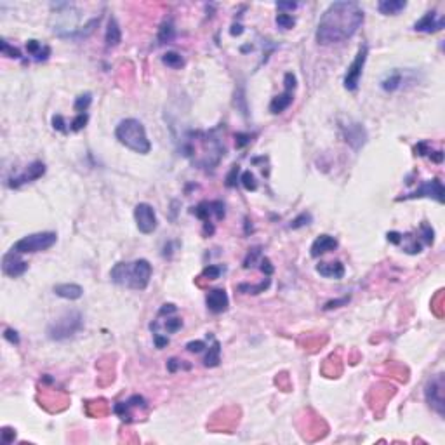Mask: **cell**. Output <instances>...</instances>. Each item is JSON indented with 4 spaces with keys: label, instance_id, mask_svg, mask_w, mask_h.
<instances>
[{
    "label": "cell",
    "instance_id": "25",
    "mask_svg": "<svg viewBox=\"0 0 445 445\" xmlns=\"http://www.w3.org/2000/svg\"><path fill=\"white\" fill-rule=\"evenodd\" d=\"M402 82H404L402 73H400V71H393V73H390V75L381 82V87H383L386 92H393V91H396V89H400Z\"/></svg>",
    "mask_w": 445,
    "mask_h": 445
},
{
    "label": "cell",
    "instance_id": "3",
    "mask_svg": "<svg viewBox=\"0 0 445 445\" xmlns=\"http://www.w3.org/2000/svg\"><path fill=\"white\" fill-rule=\"evenodd\" d=\"M115 137L120 145L129 148L134 153L146 155L151 151V143L146 136L145 125L137 118H124L118 122L115 129Z\"/></svg>",
    "mask_w": 445,
    "mask_h": 445
},
{
    "label": "cell",
    "instance_id": "10",
    "mask_svg": "<svg viewBox=\"0 0 445 445\" xmlns=\"http://www.w3.org/2000/svg\"><path fill=\"white\" fill-rule=\"evenodd\" d=\"M2 270L7 277L11 279H17L21 275H25L26 270H28V263L21 259V254L14 252L13 249L9 250L2 258Z\"/></svg>",
    "mask_w": 445,
    "mask_h": 445
},
{
    "label": "cell",
    "instance_id": "27",
    "mask_svg": "<svg viewBox=\"0 0 445 445\" xmlns=\"http://www.w3.org/2000/svg\"><path fill=\"white\" fill-rule=\"evenodd\" d=\"M91 103H92V94L91 92H83V94H80V96L75 99L73 110L77 112V115H79V113H85L89 106H91Z\"/></svg>",
    "mask_w": 445,
    "mask_h": 445
},
{
    "label": "cell",
    "instance_id": "44",
    "mask_svg": "<svg viewBox=\"0 0 445 445\" xmlns=\"http://www.w3.org/2000/svg\"><path fill=\"white\" fill-rule=\"evenodd\" d=\"M4 337L9 343H13V345H19V336H17V332L14 329H5Z\"/></svg>",
    "mask_w": 445,
    "mask_h": 445
},
{
    "label": "cell",
    "instance_id": "38",
    "mask_svg": "<svg viewBox=\"0 0 445 445\" xmlns=\"http://www.w3.org/2000/svg\"><path fill=\"white\" fill-rule=\"evenodd\" d=\"M296 75L292 73V71H287L285 73V77H283V87H285V91H292L294 92V89H296Z\"/></svg>",
    "mask_w": 445,
    "mask_h": 445
},
{
    "label": "cell",
    "instance_id": "15",
    "mask_svg": "<svg viewBox=\"0 0 445 445\" xmlns=\"http://www.w3.org/2000/svg\"><path fill=\"white\" fill-rule=\"evenodd\" d=\"M337 249V240L330 235H320L316 237L315 242L312 244V249H310V254L313 258H320L324 254L330 252V250H336Z\"/></svg>",
    "mask_w": 445,
    "mask_h": 445
},
{
    "label": "cell",
    "instance_id": "9",
    "mask_svg": "<svg viewBox=\"0 0 445 445\" xmlns=\"http://www.w3.org/2000/svg\"><path fill=\"white\" fill-rule=\"evenodd\" d=\"M134 219H136L137 230L143 235H150L157 230V214L155 209L146 202H141L134 207Z\"/></svg>",
    "mask_w": 445,
    "mask_h": 445
},
{
    "label": "cell",
    "instance_id": "53",
    "mask_svg": "<svg viewBox=\"0 0 445 445\" xmlns=\"http://www.w3.org/2000/svg\"><path fill=\"white\" fill-rule=\"evenodd\" d=\"M242 32H244V28H242V25H233L231 30H230V33L233 35V37H238V35H242Z\"/></svg>",
    "mask_w": 445,
    "mask_h": 445
},
{
    "label": "cell",
    "instance_id": "43",
    "mask_svg": "<svg viewBox=\"0 0 445 445\" xmlns=\"http://www.w3.org/2000/svg\"><path fill=\"white\" fill-rule=\"evenodd\" d=\"M65 118H63L61 115H54L52 116V127H54L56 131H61V132H68V129L65 127Z\"/></svg>",
    "mask_w": 445,
    "mask_h": 445
},
{
    "label": "cell",
    "instance_id": "51",
    "mask_svg": "<svg viewBox=\"0 0 445 445\" xmlns=\"http://www.w3.org/2000/svg\"><path fill=\"white\" fill-rule=\"evenodd\" d=\"M426 157H429L433 162H437V164H442V160H444V153H442V151H431L429 150V153L426 155Z\"/></svg>",
    "mask_w": 445,
    "mask_h": 445
},
{
    "label": "cell",
    "instance_id": "11",
    "mask_svg": "<svg viewBox=\"0 0 445 445\" xmlns=\"http://www.w3.org/2000/svg\"><path fill=\"white\" fill-rule=\"evenodd\" d=\"M44 174H46V164L44 162H33V164H30V165L26 167V171L23 172V174L9 179L7 186L9 188H21L23 184H26V183H33V181H37V179L42 178Z\"/></svg>",
    "mask_w": 445,
    "mask_h": 445
},
{
    "label": "cell",
    "instance_id": "39",
    "mask_svg": "<svg viewBox=\"0 0 445 445\" xmlns=\"http://www.w3.org/2000/svg\"><path fill=\"white\" fill-rule=\"evenodd\" d=\"M238 172H240V167L238 165H233L231 171H230V174L226 176V186L231 188L237 184V178H238Z\"/></svg>",
    "mask_w": 445,
    "mask_h": 445
},
{
    "label": "cell",
    "instance_id": "34",
    "mask_svg": "<svg viewBox=\"0 0 445 445\" xmlns=\"http://www.w3.org/2000/svg\"><path fill=\"white\" fill-rule=\"evenodd\" d=\"M261 256V249L259 247H256V249H250V252L247 254L246 261H244V268H250L254 266V263L258 261V258Z\"/></svg>",
    "mask_w": 445,
    "mask_h": 445
},
{
    "label": "cell",
    "instance_id": "6",
    "mask_svg": "<svg viewBox=\"0 0 445 445\" xmlns=\"http://www.w3.org/2000/svg\"><path fill=\"white\" fill-rule=\"evenodd\" d=\"M367 56H369V46L363 44L360 49H358L357 56H355L353 63L348 66V71L345 75V89L349 92H353L358 89L360 85V79H362V73H363V66H365V61H367Z\"/></svg>",
    "mask_w": 445,
    "mask_h": 445
},
{
    "label": "cell",
    "instance_id": "8",
    "mask_svg": "<svg viewBox=\"0 0 445 445\" xmlns=\"http://www.w3.org/2000/svg\"><path fill=\"white\" fill-rule=\"evenodd\" d=\"M435 198L438 204H444L445 200V190H444V184L438 178L435 179H429V181H425L421 184L419 188H416L412 193H407V195L400 197L398 200H409V198Z\"/></svg>",
    "mask_w": 445,
    "mask_h": 445
},
{
    "label": "cell",
    "instance_id": "17",
    "mask_svg": "<svg viewBox=\"0 0 445 445\" xmlns=\"http://www.w3.org/2000/svg\"><path fill=\"white\" fill-rule=\"evenodd\" d=\"M54 292L56 296L68 301L80 299L83 296V289L80 287L79 283H58V285H54Z\"/></svg>",
    "mask_w": 445,
    "mask_h": 445
},
{
    "label": "cell",
    "instance_id": "20",
    "mask_svg": "<svg viewBox=\"0 0 445 445\" xmlns=\"http://www.w3.org/2000/svg\"><path fill=\"white\" fill-rule=\"evenodd\" d=\"M122 40V32L120 26L116 23L115 17H110L108 21V28H106V33H104V42L108 47H116Z\"/></svg>",
    "mask_w": 445,
    "mask_h": 445
},
{
    "label": "cell",
    "instance_id": "46",
    "mask_svg": "<svg viewBox=\"0 0 445 445\" xmlns=\"http://www.w3.org/2000/svg\"><path fill=\"white\" fill-rule=\"evenodd\" d=\"M14 437H16V431H13V429H9V428H4V431H2V442H4V444H11V442L14 440Z\"/></svg>",
    "mask_w": 445,
    "mask_h": 445
},
{
    "label": "cell",
    "instance_id": "5",
    "mask_svg": "<svg viewBox=\"0 0 445 445\" xmlns=\"http://www.w3.org/2000/svg\"><path fill=\"white\" fill-rule=\"evenodd\" d=\"M58 242V235L54 231H40L33 233V235H26V237L19 238L13 246V250L17 254H33V252H42L47 250L54 246Z\"/></svg>",
    "mask_w": 445,
    "mask_h": 445
},
{
    "label": "cell",
    "instance_id": "49",
    "mask_svg": "<svg viewBox=\"0 0 445 445\" xmlns=\"http://www.w3.org/2000/svg\"><path fill=\"white\" fill-rule=\"evenodd\" d=\"M176 306L174 304H164L162 308H160V312H158V316H162V315H171V313H176Z\"/></svg>",
    "mask_w": 445,
    "mask_h": 445
},
{
    "label": "cell",
    "instance_id": "52",
    "mask_svg": "<svg viewBox=\"0 0 445 445\" xmlns=\"http://www.w3.org/2000/svg\"><path fill=\"white\" fill-rule=\"evenodd\" d=\"M179 365H181V363H179V360H176V358H171V360L167 362V369H169V372H176Z\"/></svg>",
    "mask_w": 445,
    "mask_h": 445
},
{
    "label": "cell",
    "instance_id": "42",
    "mask_svg": "<svg viewBox=\"0 0 445 445\" xmlns=\"http://www.w3.org/2000/svg\"><path fill=\"white\" fill-rule=\"evenodd\" d=\"M259 263H261V271H263V273L266 275V277H271V275H273L275 268H273V264L270 263V259H268V258H261V259H259Z\"/></svg>",
    "mask_w": 445,
    "mask_h": 445
},
{
    "label": "cell",
    "instance_id": "18",
    "mask_svg": "<svg viewBox=\"0 0 445 445\" xmlns=\"http://www.w3.org/2000/svg\"><path fill=\"white\" fill-rule=\"evenodd\" d=\"M292 101H294V92L283 91L282 94H279V96H275L273 99H271L270 112L273 113V115H280V113H283L289 106H291Z\"/></svg>",
    "mask_w": 445,
    "mask_h": 445
},
{
    "label": "cell",
    "instance_id": "45",
    "mask_svg": "<svg viewBox=\"0 0 445 445\" xmlns=\"http://www.w3.org/2000/svg\"><path fill=\"white\" fill-rule=\"evenodd\" d=\"M235 139H237V146L238 148H242V146H246V145H249L250 143V134H237L235 136Z\"/></svg>",
    "mask_w": 445,
    "mask_h": 445
},
{
    "label": "cell",
    "instance_id": "37",
    "mask_svg": "<svg viewBox=\"0 0 445 445\" xmlns=\"http://www.w3.org/2000/svg\"><path fill=\"white\" fill-rule=\"evenodd\" d=\"M349 303V297H341V299H332V301H327L324 306L325 312H329V310H334V308H341V306H345V304Z\"/></svg>",
    "mask_w": 445,
    "mask_h": 445
},
{
    "label": "cell",
    "instance_id": "48",
    "mask_svg": "<svg viewBox=\"0 0 445 445\" xmlns=\"http://www.w3.org/2000/svg\"><path fill=\"white\" fill-rule=\"evenodd\" d=\"M277 9H280V11H294V9H297V4L296 2H279Z\"/></svg>",
    "mask_w": 445,
    "mask_h": 445
},
{
    "label": "cell",
    "instance_id": "14",
    "mask_svg": "<svg viewBox=\"0 0 445 445\" xmlns=\"http://www.w3.org/2000/svg\"><path fill=\"white\" fill-rule=\"evenodd\" d=\"M205 303H207V308L217 315V313H223L228 310L230 299L225 289H213V291H209Z\"/></svg>",
    "mask_w": 445,
    "mask_h": 445
},
{
    "label": "cell",
    "instance_id": "21",
    "mask_svg": "<svg viewBox=\"0 0 445 445\" xmlns=\"http://www.w3.org/2000/svg\"><path fill=\"white\" fill-rule=\"evenodd\" d=\"M26 50H28V54L35 56V59H37V61H46V59L49 58V54H50L49 47L42 46L38 40H28V42H26Z\"/></svg>",
    "mask_w": 445,
    "mask_h": 445
},
{
    "label": "cell",
    "instance_id": "40",
    "mask_svg": "<svg viewBox=\"0 0 445 445\" xmlns=\"http://www.w3.org/2000/svg\"><path fill=\"white\" fill-rule=\"evenodd\" d=\"M421 231H423V238H425L426 244H428V246H431L433 240H435V231H433L431 226L421 225Z\"/></svg>",
    "mask_w": 445,
    "mask_h": 445
},
{
    "label": "cell",
    "instance_id": "47",
    "mask_svg": "<svg viewBox=\"0 0 445 445\" xmlns=\"http://www.w3.org/2000/svg\"><path fill=\"white\" fill-rule=\"evenodd\" d=\"M388 240H390L391 244L398 246V244H402V240H404V235H400V233H396V231H390L388 233Z\"/></svg>",
    "mask_w": 445,
    "mask_h": 445
},
{
    "label": "cell",
    "instance_id": "35",
    "mask_svg": "<svg viewBox=\"0 0 445 445\" xmlns=\"http://www.w3.org/2000/svg\"><path fill=\"white\" fill-rule=\"evenodd\" d=\"M221 266H216V264H211V266H207L204 270V277L205 279H209V280H216V279H219V275H221Z\"/></svg>",
    "mask_w": 445,
    "mask_h": 445
},
{
    "label": "cell",
    "instance_id": "7",
    "mask_svg": "<svg viewBox=\"0 0 445 445\" xmlns=\"http://www.w3.org/2000/svg\"><path fill=\"white\" fill-rule=\"evenodd\" d=\"M444 374H437L428 381L425 388V396L428 405L437 412L438 416H444L445 412V396H444Z\"/></svg>",
    "mask_w": 445,
    "mask_h": 445
},
{
    "label": "cell",
    "instance_id": "2",
    "mask_svg": "<svg viewBox=\"0 0 445 445\" xmlns=\"http://www.w3.org/2000/svg\"><path fill=\"white\" fill-rule=\"evenodd\" d=\"M153 268L146 259H136L134 263H116L110 271V279L116 285H125L134 291H145L151 280Z\"/></svg>",
    "mask_w": 445,
    "mask_h": 445
},
{
    "label": "cell",
    "instance_id": "28",
    "mask_svg": "<svg viewBox=\"0 0 445 445\" xmlns=\"http://www.w3.org/2000/svg\"><path fill=\"white\" fill-rule=\"evenodd\" d=\"M275 23H277V26H279V28H282V30H291V28H294L296 19L291 16V14L280 13L279 16H277V19H275Z\"/></svg>",
    "mask_w": 445,
    "mask_h": 445
},
{
    "label": "cell",
    "instance_id": "26",
    "mask_svg": "<svg viewBox=\"0 0 445 445\" xmlns=\"http://www.w3.org/2000/svg\"><path fill=\"white\" fill-rule=\"evenodd\" d=\"M162 63L165 66L178 70V68H181L184 65V59H183V56L179 54V52H176V50H169V52H165V54L162 56Z\"/></svg>",
    "mask_w": 445,
    "mask_h": 445
},
{
    "label": "cell",
    "instance_id": "24",
    "mask_svg": "<svg viewBox=\"0 0 445 445\" xmlns=\"http://www.w3.org/2000/svg\"><path fill=\"white\" fill-rule=\"evenodd\" d=\"M221 362V345L217 341H214V345L209 348L207 355L204 358V365L205 367H217Z\"/></svg>",
    "mask_w": 445,
    "mask_h": 445
},
{
    "label": "cell",
    "instance_id": "50",
    "mask_svg": "<svg viewBox=\"0 0 445 445\" xmlns=\"http://www.w3.org/2000/svg\"><path fill=\"white\" fill-rule=\"evenodd\" d=\"M153 339H155V346H157V348H164L165 345H169V339L164 337V336H160V334H155Z\"/></svg>",
    "mask_w": 445,
    "mask_h": 445
},
{
    "label": "cell",
    "instance_id": "32",
    "mask_svg": "<svg viewBox=\"0 0 445 445\" xmlns=\"http://www.w3.org/2000/svg\"><path fill=\"white\" fill-rule=\"evenodd\" d=\"M0 50H2V54L7 56V58H16V59L21 58V52H19V50H17L16 47L9 46V42H7V40H2V44H0Z\"/></svg>",
    "mask_w": 445,
    "mask_h": 445
},
{
    "label": "cell",
    "instance_id": "1",
    "mask_svg": "<svg viewBox=\"0 0 445 445\" xmlns=\"http://www.w3.org/2000/svg\"><path fill=\"white\" fill-rule=\"evenodd\" d=\"M363 17V9L357 2H334L318 21L316 42L320 46H330L348 40L362 26Z\"/></svg>",
    "mask_w": 445,
    "mask_h": 445
},
{
    "label": "cell",
    "instance_id": "30",
    "mask_svg": "<svg viewBox=\"0 0 445 445\" xmlns=\"http://www.w3.org/2000/svg\"><path fill=\"white\" fill-rule=\"evenodd\" d=\"M312 214L310 213H301L299 216L296 217V219H292L291 223V228L292 230H297V228H303V226H308L310 223H312Z\"/></svg>",
    "mask_w": 445,
    "mask_h": 445
},
{
    "label": "cell",
    "instance_id": "31",
    "mask_svg": "<svg viewBox=\"0 0 445 445\" xmlns=\"http://www.w3.org/2000/svg\"><path fill=\"white\" fill-rule=\"evenodd\" d=\"M87 120H89L87 113H79V115L70 122V129L75 131V132L77 131H82L83 127H85V124H87Z\"/></svg>",
    "mask_w": 445,
    "mask_h": 445
},
{
    "label": "cell",
    "instance_id": "29",
    "mask_svg": "<svg viewBox=\"0 0 445 445\" xmlns=\"http://www.w3.org/2000/svg\"><path fill=\"white\" fill-rule=\"evenodd\" d=\"M242 184H244V188H246L247 192H256L258 190V181H256V178H254V174L250 171H246L244 174H242L240 178Z\"/></svg>",
    "mask_w": 445,
    "mask_h": 445
},
{
    "label": "cell",
    "instance_id": "12",
    "mask_svg": "<svg viewBox=\"0 0 445 445\" xmlns=\"http://www.w3.org/2000/svg\"><path fill=\"white\" fill-rule=\"evenodd\" d=\"M345 139L355 151H358L367 143V131L362 124L345 125Z\"/></svg>",
    "mask_w": 445,
    "mask_h": 445
},
{
    "label": "cell",
    "instance_id": "41",
    "mask_svg": "<svg viewBox=\"0 0 445 445\" xmlns=\"http://www.w3.org/2000/svg\"><path fill=\"white\" fill-rule=\"evenodd\" d=\"M205 348H207V346H205L204 341H190L186 345V349L188 351H192V353H200V351H204Z\"/></svg>",
    "mask_w": 445,
    "mask_h": 445
},
{
    "label": "cell",
    "instance_id": "23",
    "mask_svg": "<svg viewBox=\"0 0 445 445\" xmlns=\"http://www.w3.org/2000/svg\"><path fill=\"white\" fill-rule=\"evenodd\" d=\"M270 277H266V279L263 280V282H259L258 285H250V283H238L237 285V291L242 292V294H261V292H264L268 287H270Z\"/></svg>",
    "mask_w": 445,
    "mask_h": 445
},
{
    "label": "cell",
    "instance_id": "19",
    "mask_svg": "<svg viewBox=\"0 0 445 445\" xmlns=\"http://www.w3.org/2000/svg\"><path fill=\"white\" fill-rule=\"evenodd\" d=\"M407 7L405 0H381L378 4V11L384 16H396Z\"/></svg>",
    "mask_w": 445,
    "mask_h": 445
},
{
    "label": "cell",
    "instance_id": "16",
    "mask_svg": "<svg viewBox=\"0 0 445 445\" xmlns=\"http://www.w3.org/2000/svg\"><path fill=\"white\" fill-rule=\"evenodd\" d=\"M316 273L325 277V279L341 280L343 277H345V266H343V263H339V261L320 263V264H316Z\"/></svg>",
    "mask_w": 445,
    "mask_h": 445
},
{
    "label": "cell",
    "instance_id": "4",
    "mask_svg": "<svg viewBox=\"0 0 445 445\" xmlns=\"http://www.w3.org/2000/svg\"><path fill=\"white\" fill-rule=\"evenodd\" d=\"M83 327V316L77 310H70L65 312L61 316H58L52 324L47 327V336L52 341H65L70 339L77 332H80Z\"/></svg>",
    "mask_w": 445,
    "mask_h": 445
},
{
    "label": "cell",
    "instance_id": "22",
    "mask_svg": "<svg viewBox=\"0 0 445 445\" xmlns=\"http://www.w3.org/2000/svg\"><path fill=\"white\" fill-rule=\"evenodd\" d=\"M176 37V28L171 19H165L158 28V44H169Z\"/></svg>",
    "mask_w": 445,
    "mask_h": 445
},
{
    "label": "cell",
    "instance_id": "33",
    "mask_svg": "<svg viewBox=\"0 0 445 445\" xmlns=\"http://www.w3.org/2000/svg\"><path fill=\"white\" fill-rule=\"evenodd\" d=\"M181 327H183V320H181V318H167V322L164 324V329H165L169 334L178 332Z\"/></svg>",
    "mask_w": 445,
    "mask_h": 445
},
{
    "label": "cell",
    "instance_id": "13",
    "mask_svg": "<svg viewBox=\"0 0 445 445\" xmlns=\"http://www.w3.org/2000/svg\"><path fill=\"white\" fill-rule=\"evenodd\" d=\"M444 25H445L444 17L437 16V13L431 11V13H426L419 21H416L414 30L416 32H423V33H435V32H440L444 28Z\"/></svg>",
    "mask_w": 445,
    "mask_h": 445
},
{
    "label": "cell",
    "instance_id": "36",
    "mask_svg": "<svg viewBox=\"0 0 445 445\" xmlns=\"http://www.w3.org/2000/svg\"><path fill=\"white\" fill-rule=\"evenodd\" d=\"M211 211H213V214H216V219L221 221L223 217H225V204L219 202V200L211 202Z\"/></svg>",
    "mask_w": 445,
    "mask_h": 445
}]
</instances>
